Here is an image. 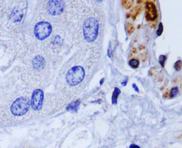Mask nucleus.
I'll use <instances>...</instances> for the list:
<instances>
[{
  "mask_svg": "<svg viewBox=\"0 0 182 148\" xmlns=\"http://www.w3.org/2000/svg\"><path fill=\"white\" fill-rule=\"evenodd\" d=\"M99 24L96 18H88L83 25V34L85 41L93 42L97 38Z\"/></svg>",
  "mask_w": 182,
  "mask_h": 148,
  "instance_id": "1",
  "label": "nucleus"
},
{
  "mask_svg": "<svg viewBox=\"0 0 182 148\" xmlns=\"http://www.w3.org/2000/svg\"><path fill=\"white\" fill-rule=\"evenodd\" d=\"M85 77V71L83 67L76 66L70 69L66 75L67 82L70 86H76L81 82Z\"/></svg>",
  "mask_w": 182,
  "mask_h": 148,
  "instance_id": "2",
  "label": "nucleus"
},
{
  "mask_svg": "<svg viewBox=\"0 0 182 148\" xmlns=\"http://www.w3.org/2000/svg\"><path fill=\"white\" fill-rule=\"evenodd\" d=\"M30 101L26 98L21 97L13 103L11 107V111L14 115L20 116L25 114L30 107Z\"/></svg>",
  "mask_w": 182,
  "mask_h": 148,
  "instance_id": "3",
  "label": "nucleus"
},
{
  "mask_svg": "<svg viewBox=\"0 0 182 148\" xmlns=\"http://www.w3.org/2000/svg\"><path fill=\"white\" fill-rule=\"evenodd\" d=\"M52 27L48 22H39L36 24L34 27V33L36 38L40 41H43L48 38L51 33Z\"/></svg>",
  "mask_w": 182,
  "mask_h": 148,
  "instance_id": "4",
  "label": "nucleus"
},
{
  "mask_svg": "<svg viewBox=\"0 0 182 148\" xmlns=\"http://www.w3.org/2000/svg\"><path fill=\"white\" fill-rule=\"evenodd\" d=\"M43 93L41 90H36L34 91L32 95L31 101V104L32 108L35 111H39L41 109L42 104H43Z\"/></svg>",
  "mask_w": 182,
  "mask_h": 148,
  "instance_id": "5",
  "label": "nucleus"
},
{
  "mask_svg": "<svg viewBox=\"0 0 182 148\" xmlns=\"http://www.w3.org/2000/svg\"><path fill=\"white\" fill-rule=\"evenodd\" d=\"M64 9V5L62 1H49L48 3V11L50 14L56 15L61 13Z\"/></svg>",
  "mask_w": 182,
  "mask_h": 148,
  "instance_id": "6",
  "label": "nucleus"
},
{
  "mask_svg": "<svg viewBox=\"0 0 182 148\" xmlns=\"http://www.w3.org/2000/svg\"><path fill=\"white\" fill-rule=\"evenodd\" d=\"M146 16L149 21H154L157 18V11L154 3L147 2L146 4Z\"/></svg>",
  "mask_w": 182,
  "mask_h": 148,
  "instance_id": "7",
  "label": "nucleus"
},
{
  "mask_svg": "<svg viewBox=\"0 0 182 148\" xmlns=\"http://www.w3.org/2000/svg\"><path fill=\"white\" fill-rule=\"evenodd\" d=\"M79 105H80V101L77 100V101H76L72 102V103H70V104H69V105L68 106V107H67V110H68V111L76 112L78 111V107H79Z\"/></svg>",
  "mask_w": 182,
  "mask_h": 148,
  "instance_id": "8",
  "label": "nucleus"
},
{
  "mask_svg": "<svg viewBox=\"0 0 182 148\" xmlns=\"http://www.w3.org/2000/svg\"><path fill=\"white\" fill-rule=\"evenodd\" d=\"M120 89L117 88L115 87L114 90V92L112 93V104H117V102H118V97L119 96V94H120Z\"/></svg>",
  "mask_w": 182,
  "mask_h": 148,
  "instance_id": "9",
  "label": "nucleus"
},
{
  "mask_svg": "<svg viewBox=\"0 0 182 148\" xmlns=\"http://www.w3.org/2000/svg\"><path fill=\"white\" fill-rule=\"evenodd\" d=\"M129 64L131 67H133V69H136L139 66V61L137 59H132L131 60H130Z\"/></svg>",
  "mask_w": 182,
  "mask_h": 148,
  "instance_id": "10",
  "label": "nucleus"
},
{
  "mask_svg": "<svg viewBox=\"0 0 182 148\" xmlns=\"http://www.w3.org/2000/svg\"><path fill=\"white\" fill-rule=\"evenodd\" d=\"M178 93H179V88L177 87H173L171 90V92H170V97L174 98L177 95Z\"/></svg>",
  "mask_w": 182,
  "mask_h": 148,
  "instance_id": "11",
  "label": "nucleus"
},
{
  "mask_svg": "<svg viewBox=\"0 0 182 148\" xmlns=\"http://www.w3.org/2000/svg\"><path fill=\"white\" fill-rule=\"evenodd\" d=\"M166 60V56H164V55H162V56H160V58H159V62H160L161 66H162V67H164Z\"/></svg>",
  "mask_w": 182,
  "mask_h": 148,
  "instance_id": "12",
  "label": "nucleus"
},
{
  "mask_svg": "<svg viewBox=\"0 0 182 148\" xmlns=\"http://www.w3.org/2000/svg\"><path fill=\"white\" fill-rule=\"evenodd\" d=\"M182 67V61L181 60H178L175 62V64H174V68H175V70H177V71H180Z\"/></svg>",
  "mask_w": 182,
  "mask_h": 148,
  "instance_id": "13",
  "label": "nucleus"
},
{
  "mask_svg": "<svg viewBox=\"0 0 182 148\" xmlns=\"http://www.w3.org/2000/svg\"><path fill=\"white\" fill-rule=\"evenodd\" d=\"M163 29H164V28H163L162 23H160V25H159L158 29H157V34L158 36H160L162 35V33L163 32Z\"/></svg>",
  "mask_w": 182,
  "mask_h": 148,
  "instance_id": "14",
  "label": "nucleus"
},
{
  "mask_svg": "<svg viewBox=\"0 0 182 148\" xmlns=\"http://www.w3.org/2000/svg\"><path fill=\"white\" fill-rule=\"evenodd\" d=\"M133 87L134 88V90H135L136 91V92H139V89H138V87L137 86H136L135 84H133Z\"/></svg>",
  "mask_w": 182,
  "mask_h": 148,
  "instance_id": "15",
  "label": "nucleus"
},
{
  "mask_svg": "<svg viewBox=\"0 0 182 148\" xmlns=\"http://www.w3.org/2000/svg\"><path fill=\"white\" fill-rule=\"evenodd\" d=\"M130 148H140V147L137 145H135V144H132V145L130 146Z\"/></svg>",
  "mask_w": 182,
  "mask_h": 148,
  "instance_id": "16",
  "label": "nucleus"
},
{
  "mask_svg": "<svg viewBox=\"0 0 182 148\" xmlns=\"http://www.w3.org/2000/svg\"><path fill=\"white\" fill-rule=\"evenodd\" d=\"M127 80H125V81H122V82L121 83V84H122V86H125V85L127 84Z\"/></svg>",
  "mask_w": 182,
  "mask_h": 148,
  "instance_id": "17",
  "label": "nucleus"
},
{
  "mask_svg": "<svg viewBox=\"0 0 182 148\" xmlns=\"http://www.w3.org/2000/svg\"><path fill=\"white\" fill-rule=\"evenodd\" d=\"M102 83H103V79H102V80H101V81H100V84H102Z\"/></svg>",
  "mask_w": 182,
  "mask_h": 148,
  "instance_id": "18",
  "label": "nucleus"
}]
</instances>
